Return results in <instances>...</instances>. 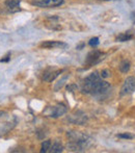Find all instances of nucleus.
Wrapping results in <instances>:
<instances>
[{"label":"nucleus","mask_w":135,"mask_h":153,"mask_svg":"<svg viewBox=\"0 0 135 153\" xmlns=\"http://www.w3.org/2000/svg\"><path fill=\"white\" fill-rule=\"evenodd\" d=\"M63 3V0H36L32 4L40 7H56Z\"/></svg>","instance_id":"20e7f679"},{"label":"nucleus","mask_w":135,"mask_h":153,"mask_svg":"<svg viewBox=\"0 0 135 153\" xmlns=\"http://www.w3.org/2000/svg\"><path fill=\"white\" fill-rule=\"evenodd\" d=\"M63 72L61 70H57V71H50V72H47V73H45V75H44V77H43V79H44L45 81H52V80H54L55 78H56L57 76H58L60 73Z\"/></svg>","instance_id":"6e6552de"},{"label":"nucleus","mask_w":135,"mask_h":153,"mask_svg":"<svg viewBox=\"0 0 135 153\" xmlns=\"http://www.w3.org/2000/svg\"><path fill=\"white\" fill-rule=\"evenodd\" d=\"M133 38V34L130 33V32H125V33H121L117 36V40L121 41V42H125V41H129Z\"/></svg>","instance_id":"9d476101"},{"label":"nucleus","mask_w":135,"mask_h":153,"mask_svg":"<svg viewBox=\"0 0 135 153\" xmlns=\"http://www.w3.org/2000/svg\"><path fill=\"white\" fill-rule=\"evenodd\" d=\"M103 53L101 51L99 50H93L91 52H89V54H87V57L86 59H85V65H86L87 67L91 66V65L96 64V62H98L101 59H103Z\"/></svg>","instance_id":"39448f33"},{"label":"nucleus","mask_w":135,"mask_h":153,"mask_svg":"<svg viewBox=\"0 0 135 153\" xmlns=\"http://www.w3.org/2000/svg\"><path fill=\"white\" fill-rule=\"evenodd\" d=\"M117 137H123V139H132V137H133V135L129 134V133H122V134H119Z\"/></svg>","instance_id":"4468645a"},{"label":"nucleus","mask_w":135,"mask_h":153,"mask_svg":"<svg viewBox=\"0 0 135 153\" xmlns=\"http://www.w3.org/2000/svg\"><path fill=\"white\" fill-rule=\"evenodd\" d=\"M63 147L58 141H54L52 142L51 144V148H50V152L52 153H59V152H63Z\"/></svg>","instance_id":"1a4fd4ad"},{"label":"nucleus","mask_w":135,"mask_h":153,"mask_svg":"<svg viewBox=\"0 0 135 153\" xmlns=\"http://www.w3.org/2000/svg\"><path fill=\"white\" fill-rule=\"evenodd\" d=\"M131 18H132V21L135 23V13H132V16H131Z\"/></svg>","instance_id":"f3484780"},{"label":"nucleus","mask_w":135,"mask_h":153,"mask_svg":"<svg viewBox=\"0 0 135 153\" xmlns=\"http://www.w3.org/2000/svg\"><path fill=\"white\" fill-rule=\"evenodd\" d=\"M68 45L66 43L59 42V41H46V42L42 43L41 47L46 49H54V48H65Z\"/></svg>","instance_id":"423d86ee"},{"label":"nucleus","mask_w":135,"mask_h":153,"mask_svg":"<svg viewBox=\"0 0 135 153\" xmlns=\"http://www.w3.org/2000/svg\"><path fill=\"white\" fill-rule=\"evenodd\" d=\"M101 77H103V78H106V77H108V71L103 70L102 73H101Z\"/></svg>","instance_id":"dca6fc26"},{"label":"nucleus","mask_w":135,"mask_h":153,"mask_svg":"<svg viewBox=\"0 0 135 153\" xmlns=\"http://www.w3.org/2000/svg\"><path fill=\"white\" fill-rule=\"evenodd\" d=\"M89 45H91V47H96L99 45V38H97V36H95V38H91V41H89Z\"/></svg>","instance_id":"ddd939ff"},{"label":"nucleus","mask_w":135,"mask_h":153,"mask_svg":"<svg viewBox=\"0 0 135 153\" xmlns=\"http://www.w3.org/2000/svg\"><path fill=\"white\" fill-rule=\"evenodd\" d=\"M10 59V53H7V54L4 56V59H0V62H7Z\"/></svg>","instance_id":"2eb2a0df"},{"label":"nucleus","mask_w":135,"mask_h":153,"mask_svg":"<svg viewBox=\"0 0 135 153\" xmlns=\"http://www.w3.org/2000/svg\"><path fill=\"white\" fill-rule=\"evenodd\" d=\"M4 5H5V7L12 13L18 12V10H21L20 0H6V1L4 2Z\"/></svg>","instance_id":"0eeeda50"},{"label":"nucleus","mask_w":135,"mask_h":153,"mask_svg":"<svg viewBox=\"0 0 135 153\" xmlns=\"http://www.w3.org/2000/svg\"><path fill=\"white\" fill-rule=\"evenodd\" d=\"M120 70L122 73H127L130 70V62L128 61H123L120 65Z\"/></svg>","instance_id":"9b49d317"},{"label":"nucleus","mask_w":135,"mask_h":153,"mask_svg":"<svg viewBox=\"0 0 135 153\" xmlns=\"http://www.w3.org/2000/svg\"><path fill=\"white\" fill-rule=\"evenodd\" d=\"M110 89V85L107 81H103L101 75L94 72L84 79L82 83V92L91 95H102Z\"/></svg>","instance_id":"f257e3e1"},{"label":"nucleus","mask_w":135,"mask_h":153,"mask_svg":"<svg viewBox=\"0 0 135 153\" xmlns=\"http://www.w3.org/2000/svg\"><path fill=\"white\" fill-rule=\"evenodd\" d=\"M135 91V77H127L121 89V95H130Z\"/></svg>","instance_id":"7ed1b4c3"},{"label":"nucleus","mask_w":135,"mask_h":153,"mask_svg":"<svg viewBox=\"0 0 135 153\" xmlns=\"http://www.w3.org/2000/svg\"><path fill=\"white\" fill-rule=\"evenodd\" d=\"M67 113V107L63 104L55 105V106H49L45 109L44 114L51 118H58Z\"/></svg>","instance_id":"f03ea898"},{"label":"nucleus","mask_w":135,"mask_h":153,"mask_svg":"<svg viewBox=\"0 0 135 153\" xmlns=\"http://www.w3.org/2000/svg\"><path fill=\"white\" fill-rule=\"evenodd\" d=\"M51 144H52V141L50 140H47V141H44L42 143V152H50V148H51Z\"/></svg>","instance_id":"f8f14e48"}]
</instances>
